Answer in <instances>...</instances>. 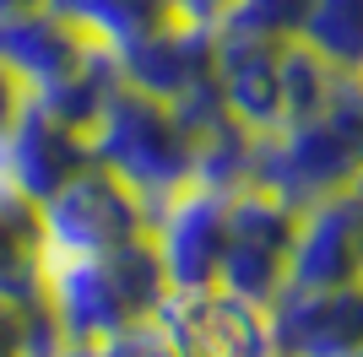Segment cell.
<instances>
[{"mask_svg": "<svg viewBox=\"0 0 363 357\" xmlns=\"http://www.w3.org/2000/svg\"><path fill=\"white\" fill-rule=\"evenodd\" d=\"M38 298L60 330V346H76L147 325L168 298V282L152 244L136 238V244L98 254H49L44 276H38Z\"/></svg>", "mask_w": 363, "mask_h": 357, "instance_id": "1", "label": "cell"}, {"mask_svg": "<svg viewBox=\"0 0 363 357\" xmlns=\"http://www.w3.org/2000/svg\"><path fill=\"white\" fill-rule=\"evenodd\" d=\"M255 184L277 190L293 206L363 184V76H336L331 98L315 114L260 135Z\"/></svg>", "mask_w": 363, "mask_h": 357, "instance_id": "2", "label": "cell"}, {"mask_svg": "<svg viewBox=\"0 0 363 357\" xmlns=\"http://www.w3.org/2000/svg\"><path fill=\"white\" fill-rule=\"evenodd\" d=\"M87 141H92V163L108 168L120 184H130L147 200V211L196 178V141L184 130V119L174 114V103L136 92L125 76L114 98L104 103V114L92 119Z\"/></svg>", "mask_w": 363, "mask_h": 357, "instance_id": "3", "label": "cell"}, {"mask_svg": "<svg viewBox=\"0 0 363 357\" xmlns=\"http://www.w3.org/2000/svg\"><path fill=\"white\" fill-rule=\"evenodd\" d=\"M293 227H298V206L282 200L277 190H266V184L228 190V249H223L217 287H228V293H239L266 309L288 287Z\"/></svg>", "mask_w": 363, "mask_h": 357, "instance_id": "4", "label": "cell"}, {"mask_svg": "<svg viewBox=\"0 0 363 357\" xmlns=\"http://www.w3.org/2000/svg\"><path fill=\"white\" fill-rule=\"evenodd\" d=\"M38 217H44V260L49 254H98L147 238V200L98 163H87L71 184H60L38 206Z\"/></svg>", "mask_w": 363, "mask_h": 357, "instance_id": "5", "label": "cell"}, {"mask_svg": "<svg viewBox=\"0 0 363 357\" xmlns=\"http://www.w3.org/2000/svg\"><path fill=\"white\" fill-rule=\"evenodd\" d=\"M147 244L163 266L168 293L217 287L228 249V190L190 178L184 190H174L147 211Z\"/></svg>", "mask_w": 363, "mask_h": 357, "instance_id": "6", "label": "cell"}, {"mask_svg": "<svg viewBox=\"0 0 363 357\" xmlns=\"http://www.w3.org/2000/svg\"><path fill=\"white\" fill-rule=\"evenodd\" d=\"M152 319L179 357H277L266 309L228 287L168 293Z\"/></svg>", "mask_w": 363, "mask_h": 357, "instance_id": "7", "label": "cell"}, {"mask_svg": "<svg viewBox=\"0 0 363 357\" xmlns=\"http://www.w3.org/2000/svg\"><path fill=\"white\" fill-rule=\"evenodd\" d=\"M352 282H363V184L303 200L288 254V287L298 293Z\"/></svg>", "mask_w": 363, "mask_h": 357, "instance_id": "8", "label": "cell"}, {"mask_svg": "<svg viewBox=\"0 0 363 357\" xmlns=\"http://www.w3.org/2000/svg\"><path fill=\"white\" fill-rule=\"evenodd\" d=\"M277 357H352L363 346V282L352 287H282L266 303Z\"/></svg>", "mask_w": 363, "mask_h": 357, "instance_id": "9", "label": "cell"}, {"mask_svg": "<svg viewBox=\"0 0 363 357\" xmlns=\"http://www.w3.org/2000/svg\"><path fill=\"white\" fill-rule=\"evenodd\" d=\"M212 55H217V28L168 16L152 33L130 38L125 49H114V65L136 92H152L163 103H179L196 87L212 81Z\"/></svg>", "mask_w": 363, "mask_h": 357, "instance_id": "10", "label": "cell"}, {"mask_svg": "<svg viewBox=\"0 0 363 357\" xmlns=\"http://www.w3.org/2000/svg\"><path fill=\"white\" fill-rule=\"evenodd\" d=\"M87 163H92L87 130L55 119L49 108H38L28 98V108H22V119H16L11 147H6V157H0V174L11 178L22 195H33V200L44 206L49 195L60 190V184H71Z\"/></svg>", "mask_w": 363, "mask_h": 357, "instance_id": "11", "label": "cell"}, {"mask_svg": "<svg viewBox=\"0 0 363 357\" xmlns=\"http://www.w3.org/2000/svg\"><path fill=\"white\" fill-rule=\"evenodd\" d=\"M212 81H217V92H223V103L233 108L250 130L272 135L277 125H282V44H277V38L217 28Z\"/></svg>", "mask_w": 363, "mask_h": 357, "instance_id": "12", "label": "cell"}, {"mask_svg": "<svg viewBox=\"0 0 363 357\" xmlns=\"http://www.w3.org/2000/svg\"><path fill=\"white\" fill-rule=\"evenodd\" d=\"M104 44H92L87 33L65 22L55 6H38V11L6 16L0 22V65L22 81L28 92H44L55 81H65L71 71H82Z\"/></svg>", "mask_w": 363, "mask_h": 357, "instance_id": "13", "label": "cell"}, {"mask_svg": "<svg viewBox=\"0 0 363 357\" xmlns=\"http://www.w3.org/2000/svg\"><path fill=\"white\" fill-rule=\"evenodd\" d=\"M38 276H44V217H38V200L22 195L0 174V293L38 298Z\"/></svg>", "mask_w": 363, "mask_h": 357, "instance_id": "14", "label": "cell"}, {"mask_svg": "<svg viewBox=\"0 0 363 357\" xmlns=\"http://www.w3.org/2000/svg\"><path fill=\"white\" fill-rule=\"evenodd\" d=\"M298 44L336 76H363V0H309Z\"/></svg>", "mask_w": 363, "mask_h": 357, "instance_id": "15", "label": "cell"}, {"mask_svg": "<svg viewBox=\"0 0 363 357\" xmlns=\"http://www.w3.org/2000/svg\"><path fill=\"white\" fill-rule=\"evenodd\" d=\"M49 6L104 49H125L130 38H141L174 16L168 0H49Z\"/></svg>", "mask_w": 363, "mask_h": 357, "instance_id": "16", "label": "cell"}, {"mask_svg": "<svg viewBox=\"0 0 363 357\" xmlns=\"http://www.w3.org/2000/svg\"><path fill=\"white\" fill-rule=\"evenodd\" d=\"M60 330L49 319L44 298H6L0 293V357H55Z\"/></svg>", "mask_w": 363, "mask_h": 357, "instance_id": "17", "label": "cell"}, {"mask_svg": "<svg viewBox=\"0 0 363 357\" xmlns=\"http://www.w3.org/2000/svg\"><path fill=\"white\" fill-rule=\"evenodd\" d=\"M331 87H336V71L325 65V60L309 55L298 38L282 44V125L315 114V108L331 98ZM282 125H277V130H282Z\"/></svg>", "mask_w": 363, "mask_h": 357, "instance_id": "18", "label": "cell"}, {"mask_svg": "<svg viewBox=\"0 0 363 357\" xmlns=\"http://www.w3.org/2000/svg\"><path fill=\"white\" fill-rule=\"evenodd\" d=\"M303 6H309V0H228V11H223L217 28L288 44V38H298V28H303Z\"/></svg>", "mask_w": 363, "mask_h": 357, "instance_id": "19", "label": "cell"}, {"mask_svg": "<svg viewBox=\"0 0 363 357\" xmlns=\"http://www.w3.org/2000/svg\"><path fill=\"white\" fill-rule=\"evenodd\" d=\"M55 357H179L168 346V336L157 330V319L147 325H130L120 336H104V341H76V346H60Z\"/></svg>", "mask_w": 363, "mask_h": 357, "instance_id": "20", "label": "cell"}, {"mask_svg": "<svg viewBox=\"0 0 363 357\" xmlns=\"http://www.w3.org/2000/svg\"><path fill=\"white\" fill-rule=\"evenodd\" d=\"M22 108H28V87H22V81H16L6 65H0V157H6V147H11Z\"/></svg>", "mask_w": 363, "mask_h": 357, "instance_id": "21", "label": "cell"}, {"mask_svg": "<svg viewBox=\"0 0 363 357\" xmlns=\"http://www.w3.org/2000/svg\"><path fill=\"white\" fill-rule=\"evenodd\" d=\"M174 6V16H184V22H201V28H217L228 11V0H168Z\"/></svg>", "mask_w": 363, "mask_h": 357, "instance_id": "22", "label": "cell"}, {"mask_svg": "<svg viewBox=\"0 0 363 357\" xmlns=\"http://www.w3.org/2000/svg\"><path fill=\"white\" fill-rule=\"evenodd\" d=\"M38 6H49V0H0V22H6V16H22V11H38Z\"/></svg>", "mask_w": 363, "mask_h": 357, "instance_id": "23", "label": "cell"}, {"mask_svg": "<svg viewBox=\"0 0 363 357\" xmlns=\"http://www.w3.org/2000/svg\"><path fill=\"white\" fill-rule=\"evenodd\" d=\"M352 357H363V346H358V352H352Z\"/></svg>", "mask_w": 363, "mask_h": 357, "instance_id": "24", "label": "cell"}]
</instances>
